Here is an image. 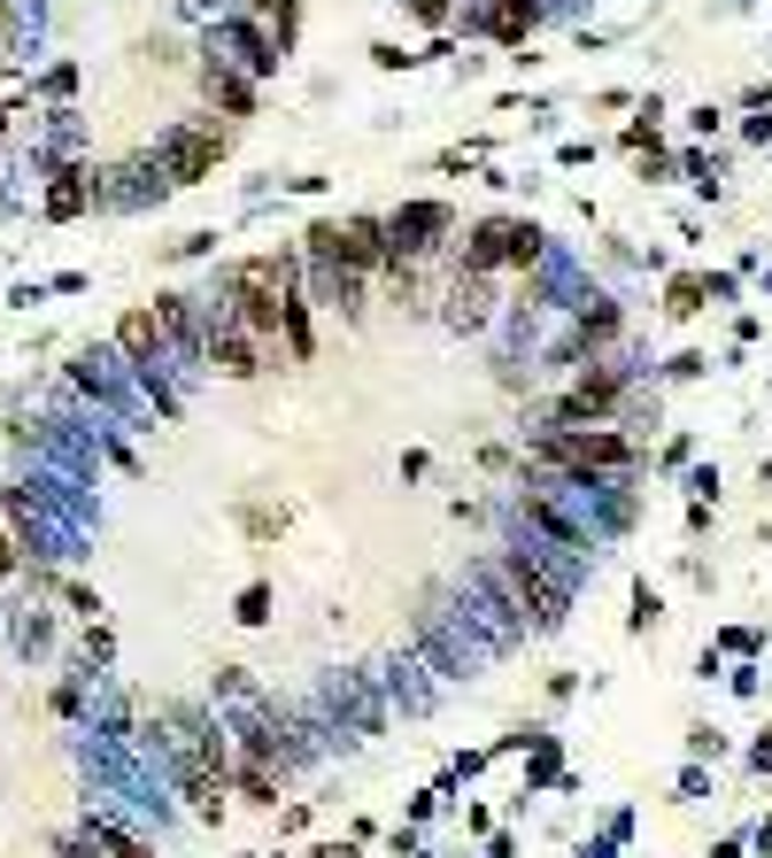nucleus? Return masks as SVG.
Masks as SVG:
<instances>
[{
  "label": "nucleus",
  "mask_w": 772,
  "mask_h": 858,
  "mask_svg": "<svg viewBox=\"0 0 772 858\" xmlns=\"http://www.w3.org/2000/svg\"><path fill=\"white\" fill-rule=\"evenodd\" d=\"M16 565H23V549H16V533H8V526H0V580H8V572H16Z\"/></svg>",
  "instance_id": "4468645a"
},
{
  "label": "nucleus",
  "mask_w": 772,
  "mask_h": 858,
  "mask_svg": "<svg viewBox=\"0 0 772 858\" xmlns=\"http://www.w3.org/2000/svg\"><path fill=\"white\" fill-rule=\"evenodd\" d=\"M240 627H263L271 619V580H255V588H240V611H232Z\"/></svg>",
  "instance_id": "9d476101"
},
{
  "label": "nucleus",
  "mask_w": 772,
  "mask_h": 858,
  "mask_svg": "<svg viewBox=\"0 0 772 858\" xmlns=\"http://www.w3.org/2000/svg\"><path fill=\"white\" fill-rule=\"evenodd\" d=\"M86 844H93V851H109V858H154L140 836H124V828H109V820H86Z\"/></svg>",
  "instance_id": "6e6552de"
},
{
  "label": "nucleus",
  "mask_w": 772,
  "mask_h": 858,
  "mask_svg": "<svg viewBox=\"0 0 772 858\" xmlns=\"http://www.w3.org/2000/svg\"><path fill=\"white\" fill-rule=\"evenodd\" d=\"M502 580H510V596L533 611V627H541V635H557V627H564V603H572V596H564V588H557L533 557H525V549H510V557H502Z\"/></svg>",
  "instance_id": "20e7f679"
},
{
  "label": "nucleus",
  "mask_w": 772,
  "mask_h": 858,
  "mask_svg": "<svg viewBox=\"0 0 772 858\" xmlns=\"http://www.w3.org/2000/svg\"><path fill=\"white\" fill-rule=\"evenodd\" d=\"M533 248H541L533 225H518V217H487V225H471V240H463V271L479 279V271H494V263H533Z\"/></svg>",
  "instance_id": "7ed1b4c3"
},
{
  "label": "nucleus",
  "mask_w": 772,
  "mask_h": 858,
  "mask_svg": "<svg viewBox=\"0 0 772 858\" xmlns=\"http://www.w3.org/2000/svg\"><path fill=\"white\" fill-rule=\"evenodd\" d=\"M656 619H664V596H656V588L641 580V588H633V635H649Z\"/></svg>",
  "instance_id": "9b49d317"
},
{
  "label": "nucleus",
  "mask_w": 772,
  "mask_h": 858,
  "mask_svg": "<svg viewBox=\"0 0 772 858\" xmlns=\"http://www.w3.org/2000/svg\"><path fill=\"white\" fill-rule=\"evenodd\" d=\"M232 789H240L248 805L279 812V766H271V758H248V766H232Z\"/></svg>",
  "instance_id": "0eeeda50"
},
{
  "label": "nucleus",
  "mask_w": 772,
  "mask_h": 858,
  "mask_svg": "<svg viewBox=\"0 0 772 858\" xmlns=\"http://www.w3.org/2000/svg\"><path fill=\"white\" fill-rule=\"evenodd\" d=\"M86 201H93V178L62 171V186H54V193H47V217H78V209H86Z\"/></svg>",
  "instance_id": "1a4fd4ad"
},
{
  "label": "nucleus",
  "mask_w": 772,
  "mask_h": 858,
  "mask_svg": "<svg viewBox=\"0 0 772 858\" xmlns=\"http://www.w3.org/2000/svg\"><path fill=\"white\" fill-rule=\"evenodd\" d=\"M217 163H224V132L217 124H178V132L154 140V171L170 186H201V178H217Z\"/></svg>",
  "instance_id": "f03ea898"
},
{
  "label": "nucleus",
  "mask_w": 772,
  "mask_h": 858,
  "mask_svg": "<svg viewBox=\"0 0 772 858\" xmlns=\"http://www.w3.org/2000/svg\"><path fill=\"white\" fill-rule=\"evenodd\" d=\"M117 341H124V356H132V363H148V371H154V356H162V326H154V310H124Z\"/></svg>",
  "instance_id": "423d86ee"
},
{
  "label": "nucleus",
  "mask_w": 772,
  "mask_h": 858,
  "mask_svg": "<svg viewBox=\"0 0 772 858\" xmlns=\"http://www.w3.org/2000/svg\"><path fill=\"white\" fill-rule=\"evenodd\" d=\"M201 93H209L224 117H255V86H248V78H232L224 62H209V70H201Z\"/></svg>",
  "instance_id": "39448f33"
},
{
  "label": "nucleus",
  "mask_w": 772,
  "mask_h": 858,
  "mask_svg": "<svg viewBox=\"0 0 772 858\" xmlns=\"http://www.w3.org/2000/svg\"><path fill=\"white\" fill-rule=\"evenodd\" d=\"M703 310V287L695 279H672V318H695Z\"/></svg>",
  "instance_id": "f8f14e48"
},
{
  "label": "nucleus",
  "mask_w": 772,
  "mask_h": 858,
  "mask_svg": "<svg viewBox=\"0 0 772 858\" xmlns=\"http://www.w3.org/2000/svg\"><path fill=\"white\" fill-rule=\"evenodd\" d=\"M309 858H355V844L340 836V844H317V851H309Z\"/></svg>",
  "instance_id": "dca6fc26"
},
{
  "label": "nucleus",
  "mask_w": 772,
  "mask_h": 858,
  "mask_svg": "<svg viewBox=\"0 0 772 858\" xmlns=\"http://www.w3.org/2000/svg\"><path fill=\"white\" fill-rule=\"evenodd\" d=\"M533 457L557 465V472H572V480H588V472H625L633 465V441L603 433V426H564V433H541Z\"/></svg>",
  "instance_id": "f257e3e1"
},
{
  "label": "nucleus",
  "mask_w": 772,
  "mask_h": 858,
  "mask_svg": "<svg viewBox=\"0 0 772 858\" xmlns=\"http://www.w3.org/2000/svg\"><path fill=\"white\" fill-rule=\"evenodd\" d=\"M688 750H695V758H719L726 742H719V727H695V735H688Z\"/></svg>",
  "instance_id": "ddd939ff"
},
{
  "label": "nucleus",
  "mask_w": 772,
  "mask_h": 858,
  "mask_svg": "<svg viewBox=\"0 0 772 858\" xmlns=\"http://www.w3.org/2000/svg\"><path fill=\"white\" fill-rule=\"evenodd\" d=\"M750 766H758V774H772V727L758 735V742H750Z\"/></svg>",
  "instance_id": "2eb2a0df"
}]
</instances>
